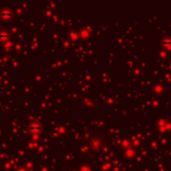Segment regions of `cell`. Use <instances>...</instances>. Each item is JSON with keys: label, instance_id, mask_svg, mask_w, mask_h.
<instances>
[{"label": "cell", "instance_id": "6da1fadb", "mask_svg": "<svg viewBox=\"0 0 171 171\" xmlns=\"http://www.w3.org/2000/svg\"><path fill=\"white\" fill-rule=\"evenodd\" d=\"M30 129L31 131H33V132H39V131L41 130V126L39 125L37 122H34L30 125Z\"/></svg>", "mask_w": 171, "mask_h": 171}, {"label": "cell", "instance_id": "7a4b0ae2", "mask_svg": "<svg viewBox=\"0 0 171 171\" xmlns=\"http://www.w3.org/2000/svg\"><path fill=\"white\" fill-rule=\"evenodd\" d=\"M9 16H10V12H9V11L5 10V11H2V12H1V17H3V18H8Z\"/></svg>", "mask_w": 171, "mask_h": 171}, {"label": "cell", "instance_id": "3957f363", "mask_svg": "<svg viewBox=\"0 0 171 171\" xmlns=\"http://www.w3.org/2000/svg\"><path fill=\"white\" fill-rule=\"evenodd\" d=\"M0 38H1L3 41H4L5 39H7V38H8V35L6 34V33H5V34H4V33H1V34H0Z\"/></svg>", "mask_w": 171, "mask_h": 171}, {"label": "cell", "instance_id": "277c9868", "mask_svg": "<svg viewBox=\"0 0 171 171\" xmlns=\"http://www.w3.org/2000/svg\"><path fill=\"white\" fill-rule=\"evenodd\" d=\"M18 171H26V170H25V169H24V170H23V169H22V170H18Z\"/></svg>", "mask_w": 171, "mask_h": 171}]
</instances>
